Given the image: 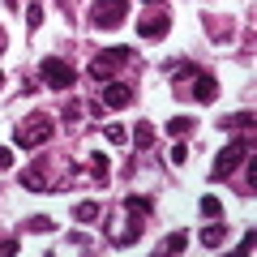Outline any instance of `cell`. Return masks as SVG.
Listing matches in <instances>:
<instances>
[{
	"label": "cell",
	"instance_id": "e0dca14e",
	"mask_svg": "<svg viewBox=\"0 0 257 257\" xmlns=\"http://www.w3.org/2000/svg\"><path fill=\"white\" fill-rule=\"evenodd\" d=\"M184 244H189V231H172V236H167V244H163V248H167V253H180Z\"/></svg>",
	"mask_w": 257,
	"mask_h": 257
},
{
	"label": "cell",
	"instance_id": "8fae6325",
	"mask_svg": "<svg viewBox=\"0 0 257 257\" xmlns=\"http://www.w3.org/2000/svg\"><path fill=\"white\" fill-rule=\"evenodd\" d=\"M193 128H197L193 116H176V120H167V138H180V133H193Z\"/></svg>",
	"mask_w": 257,
	"mask_h": 257
},
{
	"label": "cell",
	"instance_id": "8992f818",
	"mask_svg": "<svg viewBox=\"0 0 257 257\" xmlns=\"http://www.w3.org/2000/svg\"><path fill=\"white\" fill-rule=\"evenodd\" d=\"M116 64H133V47H107V52H99L90 60V73L99 77V82H107V77L116 73Z\"/></svg>",
	"mask_w": 257,
	"mask_h": 257
},
{
	"label": "cell",
	"instance_id": "7402d4cb",
	"mask_svg": "<svg viewBox=\"0 0 257 257\" xmlns=\"http://www.w3.org/2000/svg\"><path fill=\"white\" fill-rule=\"evenodd\" d=\"M5 167H13V150H0V172Z\"/></svg>",
	"mask_w": 257,
	"mask_h": 257
},
{
	"label": "cell",
	"instance_id": "6da1fadb",
	"mask_svg": "<svg viewBox=\"0 0 257 257\" xmlns=\"http://www.w3.org/2000/svg\"><path fill=\"white\" fill-rule=\"evenodd\" d=\"M56 133V124H52V116H43V111H35V116H26L18 124V133H13V142H18V150H35V146H43L47 138Z\"/></svg>",
	"mask_w": 257,
	"mask_h": 257
},
{
	"label": "cell",
	"instance_id": "ba28073f",
	"mask_svg": "<svg viewBox=\"0 0 257 257\" xmlns=\"http://www.w3.org/2000/svg\"><path fill=\"white\" fill-rule=\"evenodd\" d=\"M193 99L197 103H214L219 99V77L214 73H197L193 77Z\"/></svg>",
	"mask_w": 257,
	"mask_h": 257
},
{
	"label": "cell",
	"instance_id": "ffe728a7",
	"mask_svg": "<svg viewBox=\"0 0 257 257\" xmlns=\"http://www.w3.org/2000/svg\"><path fill=\"white\" fill-rule=\"evenodd\" d=\"M26 22H30V30H35L39 22H43V9H39V5H30V9H26Z\"/></svg>",
	"mask_w": 257,
	"mask_h": 257
},
{
	"label": "cell",
	"instance_id": "3957f363",
	"mask_svg": "<svg viewBox=\"0 0 257 257\" xmlns=\"http://www.w3.org/2000/svg\"><path fill=\"white\" fill-rule=\"evenodd\" d=\"M124 18H128V0H94L90 5V26H99V30L124 26Z\"/></svg>",
	"mask_w": 257,
	"mask_h": 257
},
{
	"label": "cell",
	"instance_id": "4fadbf2b",
	"mask_svg": "<svg viewBox=\"0 0 257 257\" xmlns=\"http://www.w3.org/2000/svg\"><path fill=\"white\" fill-rule=\"evenodd\" d=\"M99 202H82V206H77V223H99Z\"/></svg>",
	"mask_w": 257,
	"mask_h": 257
},
{
	"label": "cell",
	"instance_id": "52a82bcc",
	"mask_svg": "<svg viewBox=\"0 0 257 257\" xmlns=\"http://www.w3.org/2000/svg\"><path fill=\"white\" fill-rule=\"evenodd\" d=\"M103 107H111V111H120V107H128V103H133V86L128 82H107L103 86Z\"/></svg>",
	"mask_w": 257,
	"mask_h": 257
},
{
	"label": "cell",
	"instance_id": "277c9868",
	"mask_svg": "<svg viewBox=\"0 0 257 257\" xmlns=\"http://www.w3.org/2000/svg\"><path fill=\"white\" fill-rule=\"evenodd\" d=\"M107 227H111V244H116V248H128L133 240L142 236V214H138V210H128V206H124V210H120L116 219L107 223Z\"/></svg>",
	"mask_w": 257,
	"mask_h": 257
},
{
	"label": "cell",
	"instance_id": "d6986e66",
	"mask_svg": "<svg viewBox=\"0 0 257 257\" xmlns=\"http://www.w3.org/2000/svg\"><path fill=\"white\" fill-rule=\"evenodd\" d=\"M124 206H128V210H138L142 219H146V214H150V197H128Z\"/></svg>",
	"mask_w": 257,
	"mask_h": 257
},
{
	"label": "cell",
	"instance_id": "9a60e30c",
	"mask_svg": "<svg viewBox=\"0 0 257 257\" xmlns=\"http://www.w3.org/2000/svg\"><path fill=\"white\" fill-rule=\"evenodd\" d=\"M223 214V202L219 197H202V219H219Z\"/></svg>",
	"mask_w": 257,
	"mask_h": 257
},
{
	"label": "cell",
	"instance_id": "5bb4252c",
	"mask_svg": "<svg viewBox=\"0 0 257 257\" xmlns=\"http://www.w3.org/2000/svg\"><path fill=\"white\" fill-rule=\"evenodd\" d=\"M133 138H138V146H142V150H150V146H155V128H150L146 120H142V124H138V133H133Z\"/></svg>",
	"mask_w": 257,
	"mask_h": 257
},
{
	"label": "cell",
	"instance_id": "7a4b0ae2",
	"mask_svg": "<svg viewBox=\"0 0 257 257\" xmlns=\"http://www.w3.org/2000/svg\"><path fill=\"white\" fill-rule=\"evenodd\" d=\"M244 155H253V142H248V138H236V142H227V146H223L219 155H214V163H210V176H214V180H227V176L240 167V159H244Z\"/></svg>",
	"mask_w": 257,
	"mask_h": 257
},
{
	"label": "cell",
	"instance_id": "9c48e42d",
	"mask_svg": "<svg viewBox=\"0 0 257 257\" xmlns=\"http://www.w3.org/2000/svg\"><path fill=\"white\" fill-rule=\"evenodd\" d=\"M167 30H172V18L167 13H150L146 22H138V35H146V39H163Z\"/></svg>",
	"mask_w": 257,
	"mask_h": 257
},
{
	"label": "cell",
	"instance_id": "cb8c5ba5",
	"mask_svg": "<svg viewBox=\"0 0 257 257\" xmlns=\"http://www.w3.org/2000/svg\"><path fill=\"white\" fill-rule=\"evenodd\" d=\"M0 82H5V73H0Z\"/></svg>",
	"mask_w": 257,
	"mask_h": 257
},
{
	"label": "cell",
	"instance_id": "44dd1931",
	"mask_svg": "<svg viewBox=\"0 0 257 257\" xmlns=\"http://www.w3.org/2000/svg\"><path fill=\"white\" fill-rule=\"evenodd\" d=\"M18 248H22L18 240H5V244H0V257H13V253H18Z\"/></svg>",
	"mask_w": 257,
	"mask_h": 257
},
{
	"label": "cell",
	"instance_id": "30bf717a",
	"mask_svg": "<svg viewBox=\"0 0 257 257\" xmlns=\"http://www.w3.org/2000/svg\"><path fill=\"white\" fill-rule=\"evenodd\" d=\"M223 240H227V227H223L219 219H210V227H202V244L206 248H219Z\"/></svg>",
	"mask_w": 257,
	"mask_h": 257
},
{
	"label": "cell",
	"instance_id": "603a6c76",
	"mask_svg": "<svg viewBox=\"0 0 257 257\" xmlns=\"http://www.w3.org/2000/svg\"><path fill=\"white\" fill-rule=\"evenodd\" d=\"M60 5H64V9H69V5H73V0H60Z\"/></svg>",
	"mask_w": 257,
	"mask_h": 257
},
{
	"label": "cell",
	"instance_id": "5b68a950",
	"mask_svg": "<svg viewBox=\"0 0 257 257\" xmlns=\"http://www.w3.org/2000/svg\"><path fill=\"white\" fill-rule=\"evenodd\" d=\"M39 77H43V86H52V90H69V86H73V69H69L60 56H43V60H39Z\"/></svg>",
	"mask_w": 257,
	"mask_h": 257
},
{
	"label": "cell",
	"instance_id": "ac0fdd59",
	"mask_svg": "<svg viewBox=\"0 0 257 257\" xmlns=\"http://www.w3.org/2000/svg\"><path fill=\"white\" fill-rule=\"evenodd\" d=\"M90 167H94V180H103V184H107V172H111V163H107V159H103V155H94V159H90Z\"/></svg>",
	"mask_w": 257,
	"mask_h": 257
},
{
	"label": "cell",
	"instance_id": "2e32d148",
	"mask_svg": "<svg viewBox=\"0 0 257 257\" xmlns=\"http://www.w3.org/2000/svg\"><path fill=\"white\" fill-rule=\"evenodd\" d=\"M103 138H107L111 146H124V142H128V133H124V124H107V133H103Z\"/></svg>",
	"mask_w": 257,
	"mask_h": 257
},
{
	"label": "cell",
	"instance_id": "7c38bea8",
	"mask_svg": "<svg viewBox=\"0 0 257 257\" xmlns=\"http://www.w3.org/2000/svg\"><path fill=\"white\" fill-rule=\"evenodd\" d=\"M167 73H172L176 82H180V77H197V64L193 60H176V64H167Z\"/></svg>",
	"mask_w": 257,
	"mask_h": 257
}]
</instances>
